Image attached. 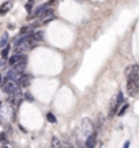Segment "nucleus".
I'll list each match as a JSON object with an SVG mask.
<instances>
[{
	"instance_id": "412c9836",
	"label": "nucleus",
	"mask_w": 139,
	"mask_h": 148,
	"mask_svg": "<svg viewBox=\"0 0 139 148\" xmlns=\"http://www.w3.org/2000/svg\"><path fill=\"white\" fill-rule=\"evenodd\" d=\"M78 148H86V147H85V143H82V141H78Z\"/></svg>"
},
{
	"instance_id": "20e7f679",
	"label": "nucleus",
	"mask_w": 139,
	"mask_h": 148,
	"mask_svg": "<svg viewBox=\"0 0 139 148\" xmlns=\"http://www.w3.org/2000/svg\"><path fill=\"white\" fill-rule=\"evenodd\" d=\"M138 92H139V84L138 82H134V81L127 79V93H128V96L134 97V96L138 95Z\"/></svg>"
},
{
	"instance_id": "9b49d317",
	"label": "nucleus",
	"mask_w": 139,
	"mask_h": 148,
	"mask_svg": "<svg viewBox=\"0 0 139 148\" xmlns=\"http://www.w3.org/2000/svg\"><path fill=\"white\" fill-rule=\"evenodd\" d=\"M7 44H8V34H7V33H4V34L1 36V38H0V47L4 48Z\"/></svg>"
},
{
	"instance_id": "1a4fd4ad",
	"label": "nucleus",
	"mask_w": 139,
	"mask_h": 148,
	"mask_svg": "<svg viewBox=\"0 0 139 148\" xmlns=\"http://www.w3.org/2000/svg\"><path fill=\"white\" fill-rule=\"evenodd\" d=\"M43 40H44V32L43 30L34 32V34H33V41H43Z\"/></svg>"
},
{
	"instance_id": "b1692460",
	"label": "nucleus",
	"mask_w": 139,
	"mask_h": 148,
	"mask_svg": "<svg viewBox=\"0 0 139 148\" xmlns=\"http://www.w3.org/2000/svg\"><path fill=\"white\" fill-rule=\"evenodd\" d=\"M3 64H4V60H3V59H0V67H1Z\"/></svg>"
},
{
	"instance_id": "f257e3e1",
	"label": "nucleus",
	"mask_w": 139,
	"mask_h": 148,
	"mask_svg": "<svg viewBox=\"0 0 139 148\" xmlns=\"http://www.w3.org/2000/svg\"><path fill=\"white\" fill-rule=\"evenodd\" d=\"M126 77L130 81L139 84V64H131L126 69Z\"/></svg>"
},
{
	"instance_id": "dca6fc26",
	"label": "nucleus",
	"mask_w": 139,
	"mask_h": 148,
	"mask_svg": "<svg viewBox=\"0 0 139 148\" xmlns=\"http://www.w3.org/2000/svg\"><path fill=\"white\" fill-rule=\"evenodd\" d=\"M27 32H29V26H23L21 30H19V36H22V34H26Z\"/></svg>"
},
{
	"instance_id": "aec40b11",
	"label": "nucleus",
	"mask_w": 139,
	"mask_h": 148,
	"mask_svg": "<svg viewBox=\"0 0 139 148\" xmlns=\"http://www.w3.org/2000/svg\"><path fill=\"white\" fill-rule=\"evenodd\" d=\"M5 138H7V137H5V133H0V140L5 143Z\"/></svg>"
},
{
	"instance_id": "f3484780",
	"label": "nucleus",
	"mask_w": 139,
	"mask_h": 148,
	"mask_svg": "<svg viewBox=\"0 0 139 148\" xmlns=\"http://www.w3.org/2000/svg\"><path fill=\"white\" fill-rule=\"evenodd\" d=\"M25 97H26L27 100H30V101H34V97H33L30 93H25Z\"/></svg>"
},
{
	"instance_id": "4be33fe9",
	"label": "nucleus",
	"mask_w": 139,
	"mask_h": 148,
	"mask_svg": "<svg viewBox=\"0 0 139 148\" xmlns=\"http://www.w3.org/2000/svg\"><path fill=\"white\" fill-rule=\"evenodd\" d=\"M123 148H130V141H128V140H127V141H126V143H124Z\"/></svg>"
},
{
	"instance_id": "a878e982",
	"label": "nucleus",
	"mask_w": 139,
	"mask_h": 148,
	"mask_svg": "<svg viewBox=\"0 0 139 148\" xmlns=\"http://www.w3.org/2000/svg\"><path fill=\"white\" fill-rule=\"evenodd\" d=\"M51 148H52V147H51Z\"/></svg>"
},
{
	"instance_id": "9d476101",
	"label": "nucleus",
	"mask_w": 139,
	"mask_h": 148,
	"mask_svg": "<svg viewBox=\"0 0 139 148\" xmlns=\"http://www.w3.org/2000/svg\"><path fill=\"white\" fill-rule=\"evenodd\" d=\"M52 148H63V144L57 137H52Z\"/></svg>"
},
{
	"instance_id": "5701e85b",
	"label": "nucleus",
	"mask_w": 139,
	"mask_h": 148,
	"mask_svg": "<svg viewBox=\"0 0 139 148\" xmlns=\"http://www.w3.org/2000/svg\"><path fill=\"white\" fill-rule=\"evenodd\" d=\"M19 129H21L22 132H26V129H25V127H23V126H21V125H19Z\"/></svg>"
},
{
	"instance_id": "4468645a",
	"label": "nucleus",
	"mask_w": 139,
	"mask_h": 148,
	"mask_svg": "<svg viewBox=\"0 0 139 148\" xmlns=\"http://www.w3.org/2000/svg\"><path fill=\"white\" fill-rule=\"evenodd\" d=\"M47 121L51 122V123H56L57 119H56V116H55L52 112H48V114H47Z\"/></svg>"
},
{
	"instance_id": "2eb2a0df",
	"label": "nucleus",
	"mask_w": 139,
	"mask_h": 148,
	"mask_svg": "<svg viewBox=\"0 0 139 148\" xmlns=\"http://www.w3.org/2000/svg\"><path fill=\"white\" fill-rule=\"evenodd\" d=\"M127 108H128V104L126 103V104H124V106L121 107L120 110H119V114H117V115H119V116H123L124 114H126V111H127Z\"/></svg>"
},
{
	"instance_id": "39448f33",
	"label": "nucleus",
	"mask_w": 139,
	"mask_h": 148,
	"mask_svg": "<svg viewBox=\"0 0 139 148\" xmlns=\"http://www.w3.org/2000/svg\"><path fill=\"white\" fill-rule=\"evenodd\" d=\"M23 59H27V55H25V53H15V55H12V56L8 59V64L14 67L16 63H19Z\"/></svg>"
},
{
	"instance_id": "0eeeda50",
	"label": "nucleus",
	"mask_w": 139,
	"mask_h": 148,
	"mask_svg": "<svg viewBox=\"0 0 139 148\" xmlns=\"http://www.w3.org/2000/svg\"><path fill=\"white\" fill-rule=\"evenodd\" d=\"M11 7H12V0H7V1H4L3 4L0 5V16H4L5 14L11 10Z\"/></svg>"
},
{
	"instance_id": "f8f14e48",
	"label": "nucleus",
	"mask_w": 139,
	"mask_h": 148,
	"mask_svg": "<svg viewBox=\"0 0 139 148\" xmlns=\"http://www.w3.org/2000/svg\"><path fill=\"white\" fill-rule=\"evenodd\" d=\"M10 49H11V45H10V44H7V45L4 47V49L1 51V58H3V59L8 58V52H10Z\"/></svg>"
},
{
	"instance_id": "6e6552de",
	"label": "nucleus",
	"mask_w": 139,
	"mask_h": 148,
	"mask_svg": "<svg viewBox=\"0 0 139 148\" xmlns=\"http://www.w3.org/2000/svg\"><path fill=\"white\" fill-rule=\"evenodd\" d=\"M41 15V19H48V18H51V16H53V8H51V7H48V8H45V10L40 14Z\"/></svg>"
},
{
	"instance_id": "7ed1b4c3",
	"label": "nucleus",
	"mask_w": 139,
	"mask_h": 148,
	"mask_svg": "<svg viewBox=\"0 0 139 148\" xmlns=\"http://www.w3.org/2000/svg\"><path fill=\"white\" fill-rule=\"evenodd\" d=\"M1 89H3L4 93H7V95H10V96H16L19 92H21V88L16 86L14 81H8L7 84L1 85Z\"/></svg>"
},
{
	"instance_id": "ddd939ff",
	"label": "nucleus",
	"mask_w": 139,
	"mask_h": 148,
	"mask_svg": "<svg viewBox=\"0 0 139 148\" xmlns=\"http://www.w3.org/2000/svg\"><path fill=\"white\" fill-rule=\"evenodd\" d=\"M33 8H34V0H29L26 3V5H25V10H26L27 12H32Z\"/></svg>"
},
{
	"instance_id": "393cba45",
	"label": "nucleus",
	"mask_w": 139,
	"mask_h": 148,
	"mask_svg": "<svg viewBox=\"0 0 139 148\" xmlns=\"http://www.w3.org/2000/svg\"><path fill=\"white\" fill-rule=\"evenodd\" d=\"M1 81H3V77H1V74H0V84H1Z\"/></svg>"
},
{
	"instance_id": "f03ea898",
	"label": "nucleus",
	"mask_w": 139,
	"mask_h": 148,
	"mask_svg": "<svg viewBox=\"0 0 139 148\" xmlns=\"http://www.w3.org/2000/svg\"><path fill=\"white\" fill-rule=\"evenodd\" d=\"M80 127H82V132L86 134V137H87L89 134H91V133H94L97 130L96 125L91 122L90 118H83V119H82V122H80Z\"/></svg>"
},
{
	"instance_id": "a211bd4d",
	"label": "nucleus",
	"mask_w": 139,
	"mask_h": 148,
	"mask_svg": "<svg viewBox=\"0 0 139 148\" xmlns=\"http://www.w3.org/2000/svg\"><path fill=\"white\" fill-rule=\"evenodd\" d=\"M53 19H56V16H51V18H48V19H45V21H44V23H49V22L51 21H53Z\"/></svg>"
},
{
	"instance_id": "6ab92c4d",
	"label": "nucleus",
	"mask_w": 139,
	"mask_h": 148,
	"mask_svg": "<svg viewBox=\"0 0 139 148\" xmlns=\"http://www.w3.org/2000/svg\"><path fill=\"white\" fill-rule=\"evenodd\" d=\"M63 148H75L72 144H70V143H65V144H63Z\"/></svg>"
},
{
	"instance_id": "423d86ee",
	"label": "nucleus",
	"mask_w": 139,
	"mask_h": 148,
	"mask_svg": "<svg viewBox=\"0 0 139 148\" xmlns=\"http://www.w3.org/2000/svg\"><path fill=\"white\" fill-rule=\"evenodd\" d=\"M96 143H97V130L94 133L89 134V136L86 137L85 147L86 148H94V147H96Z\"/></svg>"
}]
</instances>
